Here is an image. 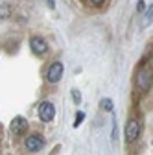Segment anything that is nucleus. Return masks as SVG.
Listing matches in <instances>:
<instances>
[{
    "label": "nucleus",
    "mask_w": 153,
    "mask_h": 155,
    "mask_svg": "<svg viewBox=\"0 0 153 155\" xmlns=\"http://www.w3.org/2000/svg\"><path fill=\"white\" fill-rule=\"evenodd\" d=\"M153 85V70L149 67H140L138 72H137V78H135V87L140 94L148 92Z\"/></svg>",
    "instance_id": "nucleus-1"
},
{
    "label": "nucleus",
    "mask_w": 153,
    "mask_h": 155,
    "mask_svg": "<svg viewBox=\"0 0 153 155\" xmlns=\"http://www.w3.org/2000/svg\"><path fill=\"white\" fill-rule=\"evenodd\" d=\"M140 137V122L137 118H129L125 124V142H135Z\"/></svg>",
    "instance_id": "nucleus-2"
},
{
    "label": "nucleus",
    "mask_w": 153,
    "mask_h": 155,
    "mask_svg": "<svg viewBox=\"0 0 153 155\" xmlns=\"http://www.w3.org/2000/svg\"><path fill=\"white\" fill-rule=\"evenodd\" d=\"M24 146H26V150H28V151H31V153L41 151V150L44 148V137H43V135L33 133V135H30V137L24 140Z\"/></svg>",
    "instance_id": "nucleus-3"
},
{
    "label": "nucleus",
    "mask_w": 153,
    "mask_h": 155,
    "mask_svg": "<svg viewBox=\"0 0 153 155\" xmlns=\"http://www.w3.org/2000/svg\"><path fill=\"white\" fill-rule=\"evenodd\" d=\"M61 78H63V63L54 61L46 70V80H48V83H57Z\"/></svg>",
    "instance_id": "nucleus-4"
},
{
    "label": "nucleus",
    "mask_w": 153,
    "mask_h": 155,
    "mask_svg": "<svg viewBox=\"0 0 153 155\" xmlns=\"http://www.w3.org/2000/svg\"><path fill=\"white\" fill-rule=\"evenodd\" d=\"M30 48H31V52L33 54H37V55H44L46 52H48V43H46V39H43V37H31L30 39Z\"/></svg>",
    "instance_id": "nucleus-5"
},
{
    "label": "nucleus",
    "mask_w": 153,
    "mask_h": 155,
    "mask_svg": "<svg viewBox=\"0 0 153 155\" xmlns=\"http://www.w3.org/2000/svg\"><path fill=\"white\" fill-rule=\"evenodd\" d=\"M9 131L13 133V135H24L26 131H28V120L24 118V116H15V118L11 120V124H9Z\"/></svg>",
    "instance_id": "nucleus-6"
},
{
    "label": "nucleus",
    "mask_w": 153,
    "mask_h": 155,
    "mask_svg": "<svg viewBox=\"0 0 153 155\" xmlns=\"http://www.w3.org/2000/svg\"><path fill=\"white\" fill-rule=\"evenodd\" d=\"M54 116H55V105L50 102H43L39 105V118L43 122H52Z\"/></svg>",
    "instance_id": "nucleus-7"
},
{
    "label": "nucleus",
    "mask_w": 153,
    "mask_h": 155,
    "mask_svg": "<svg viewBox=\"0 0 153 155\" xmlns=\"http://www.w3.org/2000/svg\"><path fill=\"white\" fill-rule=\"evenodd\" d=\"M149 24H153V4L146 8V11H144V18H142V26H144V28H148Z\"/></svg>",
    "instance_id": "nucleus-8"
},
{
    "label": "nucleus",
    "mask_w": 153,
    "mask_h": 155,
    "mask_svg": "<svg viewBox=\"0 0 153 155\" xmlns=\"http://www.w3.org/2000/svg\"><path fill=\"white\" fill-rule=\"evenodd\" d=\"M11 13H13V9H11V4H8V2H4V4H0V18H9L11 17Z\"/></svg>",
    "instance_id": "nucleus-9"
},
{
    "label": "nucleus",
    "mask_w": 153,
    "mask_h": 155,
    "mask_svg": "<svg viewBox=\"0 0 153 155\" xmlns=\"http://www.w3.org/2000/svg\"><path fill=\"white\" fill-rule=\"evenodd\" d=\"M100 107H102L103 111H109V113H111V111L114 109V104H112V100H111V98H103V100L100 102Z\"/></svg>",
    "instance_id": "nucleus-10"
},
{
    "label": "nucleus",
    "mask_w": 153,
    "mask_h": 155,
    "mask_svg": "<svg viewBox=\"0 0 153 155\" xmlns=\"http://www.w3.org/2000/svg\"><path fill=\"white\" fill-rule=\"evenodd\" d=\"M85 120V113L83 111H80L78 114H76V120H74V127H80V124Z\"/></svg>",
    "instance_id": "nucleus-11"
},
{
    "label": "nucleus",
    "mask_w": 153,
    "mask_h": 155,
    "mask_svg": "<svg viewBox=\"0 0 153 155\" xmlns=\"http://www.w3.org/2000/svg\"><path fill=\"white\" fill-rule=\"evenodd\" d=\"M72 96H74V102H76V104L81 102V94L78 92V89H72Z\"/></svg>",
    "instance_id": "nucleus-12"
},
{
    "label": "nucleus",
    "mask_w": 153,
    "mask_h": 155,
    "mask_svg": "<svg viewBox=\"0 0 153 155\" xmlns=\"http://www.w3.org/2000/svg\"><path fill=\"white\" fill-rule=\"evenodd\" d=\"M137 11H138V13H144V11H146V4H144V0H138V2H137Z\"/></svg>",
    "instance_id": "nucleus-13"
},
{
    "label": "nucleus",
    "mask_w": 153,
    "mask_h": 155,
    "mask_svg": "<svg viewBox=\"0 0 153 155\" xmlns=\"http://www.w3.org/2000/svg\"><path fill=\"white\" fill-rule=\"evenodd\" d=\"M89 4H90V6H94V8H100V6H103V4H105V0H89Z\"/></svg>",
    "instance_id": "nucleus-14"
},
{
    "label": "nucleus",
    "mask_w": 153,
    "mask_h": 155,
    "mask_svg": "<svg viewBox=\"0 0 153 155\" xmlns=\"http://www.w3.org/2000/svg\"><path fill=\"white\" fill-rule=\"evenodd\" d=\"M116 131L118 129H116V120H114L112 122V140H116Z\"/></svg>",
    "instance_id": "nucleus-15"
},
{
    "label": "nucleus",
    "mask_w": 153,
    "mask_h": 155,
    "mask_svg": "<svg viewBox=\"0 0 153 155\" xmlns=\"http://www.w3.org/2000/svg\"><path fill=\"white\" fill-rule=\"evenodd\" d=\"M48 6H50V9H54L55 8V0H48Z\"/></svg>",
    "instance_id": "nucleus-16"
}]
</instances>
